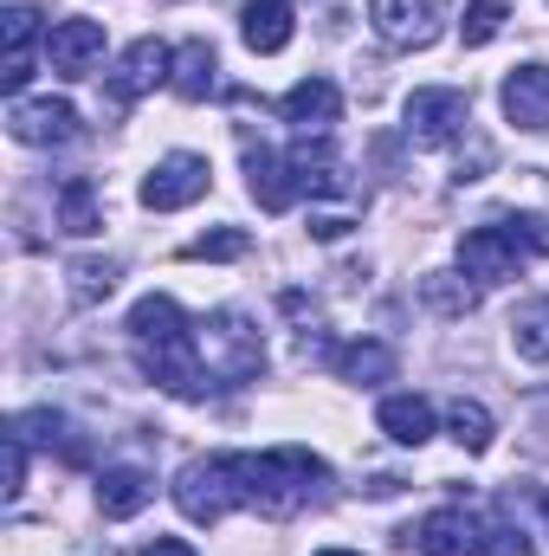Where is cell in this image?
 Returning <instances> with one entry per match:
<instances>
[{
	"instance_id": "27",
	"label": "cell",
	"mask_w": 549,
	"mask_h": 556,
	"mask_svg": "<svg viewBox=\"0 0 549 556\" xmlns=\"http://www.w3.org/2000/svg\"><path fill=\"white\" fill-rule=\"evenodd\" d=\"M446 433H452L465 453H485L498 427H491V408H478V402H452V408H446Z\"/></svg>"
},
{
	"instance_id": "37",
	"label": "cell",
	"mask_w": 549,
	"mask_h": 556,
	"mask_svg": "<svg viewBox=\"0 0 549 556\" xmlns=\"http://www.w3.org/2000/svg\"><path fill=\"white\" fill-rule=\"evenodd\" d=\"M323 556H356V551H323Z\"/></svg>"
},
{
	"instance_id": "6",
	"label": "cell",
	"mask_w": 549,
	"mask_h": 556,
	"mask_svg": "<svg viewBox=\"0 0 549 556\" xmlns=\"http://www.w3.org/2000/svg\"><path fill=\"white\" fill-rule=\"evenodd\" d=\"M207 188H214V168H207V155H188V149H175V155H162V162L142 175V207H155V214H175V207H194Z\"/></svg>"
},
{
	"instance_id": "19",
	"label": "cell",
	"mask_w": 549,
	"mask_h": 556,
	"mask_svg": "<svg viewBox=\"0 0 549 556\" xmlns=\"http://www.w3.org/2000/svg\"><path fill=\"white\" fill-rule=\"evenodd\" d=\"M291 33H297V20H291V7L284 0H246V13H240V39L253 46V52H284L291 46Z\"/></svg>"
},
{
	"instance_id": "1",
	"label": "cell",
	"mask_w": 549,
	"mask_h": 556,
	"mask_svg": "<svg viewBox=\"0 0 549 556\" xmlns=\"http://www.w3.org/2000/svg\"><path fill=\"white\" fill-rule=\"evenodd\" d=\"M130 343H137L142 376H149L155 389H168L175 402L214 395V382H207V369H201V350H194V324H188V311H181L168 291L137 298V311H130Z\"/></svg>"
},
{
	"instance_id": "13",
	"label": "cell",
	"mask_w": 549,
	"mask_h": 556,
	"mask_svg": "<svg viewBox=\"0 0 549 556\" xmlns=\"http://www.w3.org/2000/svg\"><path fill=\"white\" fill-rule=\"evenodd\" d=\"M46 59H52L59 78H85V72L104 59V26H98V20H59V26L46 33Z\"/></svg>"
},
{
	"instance_id": "15",
	"label": "cell",
	"mask_w": 549,
	"mask_h": 556,
	"mask_svg": "<svg viewBox=\"0 0 549 556\" xmlns=\"http://www.w3.org/2000/svg\"><path fill=\"white\" fill-rule=\"evenodd\" d=\"M246 188H253V201H259L266 214H284V207L297 201L291 162H284V155H272L266 142H246Z\"/></svg>"
},
{
	"instance_id": "14",
	"label": "cell",
	"mask_w": 549,
	"mask_h": 556,
	"mask_svg": "<svg viewBox=\"0 0 549 556\" xmlns=\"http://www.w3.org/2000/svg\"><path fill=\"white\" fill-rule=\"evenodd\" d=\"M284 162H291V181H297V194H336L343 188V162H336V149H330V130H304V137L284 149Z\"/></svg>"
},
{
	"instance_id": "10",
	"label": "cell",
	"mask_w": 549,
	"mask_h": 556,
	"mask_svg": "<svg viewBox=\"0 0 549 556\" xmlns=\"http://www.w3.org/2000/svg\"><path fill=\"white\" fill-rule=\"evenodd\" d=\"M175 78V52L162 46V39H137L124 59H117V72H111V104L124 111V104H137L142 91H155V85H168Z\"/></svg>"
},
{
	"instance_id": "8",
	"label": "cell",
	"mask_w": 549,
	"mask_h": 556,
	"mask_svg": "<svg viewBox=\"0 0 549 556\" xmlns=\"http://www.w3.org/2000/svg\"><path fill=\"white\" fill-rule=\"evenodd\" d=\"M472 124V98L459 91V85H420L408 98V137L413 142H452L459 130Z\"/></svg>"
},
{
	"instance_id": "38",
	"label": "cell",
	"mask_w": 549,
	"mask_h": 556,
	"mask_svg": "<svg viewBox=\"0 0 549 556\" xmlns=\"http://www.w3.org/2000/svg\"><path fill=\"white\" fill-rule=\"evenodd\" d=\"M544 518H549V492H544Z\"/></svg>"
},
{
	"instance_id": "3",
	"label": "cell",
	"mask_w": 549,
	"mask_h": 556,
	"mask_svg": "<svg viewBox=\"0 0 549 556\" xmlns=\"http://www.w3.org/2000/svg\"><path fill=\"white\" fill-rule=\"evenodd\" d=\"M544 253H549V220H537V214H491L485 227H465V240H459V266L478 285H505Z\"/></svg>"
},
{
	"instance_id": "31",
	"label": "cell",
	"mask_w": 549,
	"mask_h": 556,
	"mask_svg": "<svg viewBox=\"0 0 549 556\" xmlns=\"http://www.w3.org/2000/svg\"><path fill=\"white\" fill-rule=\"evenodd\" d=\"M0 33H7V59H13V52H33L39 13H33V7H7V13H0Z\"/></svg>"
},
{
	"instance_id": "30",
	"label": "cell",
	"mask_w": 549,
	"mask_h": 556,
	"mask_svg": "<svg viewBox=\"0 0 549 556\" xmlns=\"http://www.w3.org/2000/svg\"><path fill=\"white\" fill-rule=\"evenodd\" d=\"M478 556H537V544L524 538V525H485V538H478Z\"/></svg>"
},
{
	"instance_id": "2",
	"label": "cell",
	"mask_w": 549,
	"mask_h": 556,
	"mask_svg": "<svg viewBox=\"0 0 549 556\" xmlns=\"http://www.w3.org/2000/svg\"><path fill=\"white\" fill-rule=\"evenodd\" d=\"M233 479H240V505L266 511V518H291L310 505V492L330 479V466L310 446H272V453H233Z\"/></svg>"
},
{
	"instance_id": "9",
	"label": "cell",
	"mask_w": 549,
	"mask_h": 556,
	"mask_svg": "<svg viewBox=\"0 0 549 556\" xmlns=\"http://www.w3.org/2000/svg\"><path fill=\"white\" fill-rule=\"evenodd\" d=\"M7 130L26 149H59V142L78 137V111L65 98H13L7 104Z\"/></svg>"
},
{
	"instance_id": "23",
	"label": "cell",
	"mask_w": 549,
	"mask_h": 556,
	"mask_svg": "<svg viewBox=\"0 0 549 556\" xmlns=\"http://www.w3.org/2000/svg\"><path fill=\"white\" fill-rule=\"evenodd\" d=\"M336 376H343V382H362V389L395 382V350H388V343H343V350H336Z\"/></svg>"
},
{
	"instance_id": "35",
	"label": "cell",
	"mask_w": 549,
	"mask_h": 556,
	"mask_svg": "<svg viewBox=\"0 0 549 556\" xmlns=\"http://www.w3.org/2000/svg\"><path fill=\"white\" fill-rule=\"evenodd\" d=\"M26 78H33V52H13V59H7V72H0V91H7V98H20V91H26Z\"/></svg>"
},
{
	"instance_id": "33",
	"label": "cell",
	"mask_w": 549,
	"mask_h": 556,
	"mask_svg": "<svg viewBox=\"0 0 549 556\" xmlns=\"http://www.w3.org/2000/svg\"><path fill=\"white\" fill-rule=\"evenodd\" d=\"M20 485H26V440L7 427V498H20Z\"/></svg>"
},
{
	"instance_id": "17",
	"label": "cell",
	"mask_w": 549,
	"mask_h": 556,
	"mask_svg": "<svg viewBox=\"0 0 549 556\" xmlns=\"http://www.w3.org/2000/svg\"><path fill=\"white\" fill-rule=\"evenodd\" d=\"M149 498H155V479L142 466H104L98 472V511L104 518H137Z\"/></svg>"
},
{
	"instance_id": "36",
	"label": "cell",
	"mask_w": 549,
	"mask_h": 556,
	"mask_svg": "<svg viewBox=\"0 0 549 556\" xmlns=\"http://www.w3.org/2000/svg\"><path fill=\"white\" fill-rule=\"evenodd\" d=\"M142 556H201V551H188L181 538H155V544H149V551H142Z\"/></svg>"
},
{
	"instance_id": "12",
	"label": "cell",
	"mask_w": 549,
	"mask_h": 556,
	"mask_svg": "<svg viewBox=\"0 0 549 556\" xmlns=\"http://www.w3.org/2000/svg\"><path fill=\"white\" fill-rule=\"evenodd\" d=\"M478 538H485V531L472 525L465 505H439V511H426L408 531V544L420 556H478Z\"/></svg>"
},
{
	"instance_id": "25",
	"label": "cell",
	"mask_w": 549,
	"mask_h": 556,
	"mask_svg": "<svg viewBox=\"0 0 549 556\" xmlns=\"http://www.w3.org/2000/svg\"><path fill=\"white\" fill-rule=\"evenodd\" d=\"M420 298H426L439 317H465V311L478 304V285H465L459 273H426L420 278Z\"/></svg>"
},
{
	"instance_id": "24",
	"label": "cell",
	"mask_w": 549,
	"mask_h": 556,
	"mask_svg": "<svg viewBox=\"0 0 549 556\" xmlns=\"http://www.w3.org/2000/svg\"><path fill=\"white\" fill-rule=\"evenodd\" d=\"M511 350H518L524 363H549V291L531 298V304L511 317Z\"/></svg>"
},
{
	"instance_id": "20",
	"label": "cell",
	"mask_w": 549,
	"mask_h": 556,
	"mask_svg": "<svg viewBox=\"0 0 549 556\" xmlns=\"http://www.w3.org/2000/svg\"><path fill=\"white\" fill-rule=\"evenodd\" d=\"M13 433H20L26 446H59V453H65L72 466H85V459H91V446H85V440L72 433V420H65V415H52V408H33V415H13Z\"/></svg>"
},
{
	"instance_id": "7",
	"label": "cell",
	"mask_w": 549,
	"mask_h": 556,
	"mask_svg": "<svg viewBox=\"0 0 549 556\" xmlns=\"http://www.w3.org/2000/svg\"><path fill=\"white\" fill-rule=\"evenodd\" d=\"M369 26L401 52H426L446 33V0H369Z\"/></svg>"
},
{
	"instance_id": "32",
	"label": "cell",
	"mask_w": 549,
	"mask_h": 556,
	"mask_svg": "<svg viewBox=\"0 0 549 556\" xmlns=\"http://www.w3.org/2000/svg\"><path fill=\"white\" fill-rule=\"evenodd\" d=\"M356 214H362L356 201H343V207H317V214H310V233H317V240H336V233L356 227Z\"/></svg>"
},
{
	"instance_id": "34",
	"label": "cell",
	"mask_w": 549,
	"mask_h": 556,
	"mask_svg": "<svg viewBox=\"0 0 549 556\" xmlns=\"http://www.w3.org/2000/svg\"><path fill=\"white\" fill-rule=\"evenodd\" d=\"M485 168H491V142H485V137H472V149L459 155V168H452V175H459V181H478Z\"/></svg>"
},
{
	"instance_id": "11",
	"label": "cell",
	"mask_w": 549,
	"mask_h": 556,
	"mask_svg": "<svg viewBox=\"0 0 549 556\" xmlns=\"http://www.w3.org/2000/svg\"><path fill=\"white\" fill-rule=\"evenodd\" d=\"M498 104H505V117L518 124V130H531V137H544L549 130V65H518V72H505V85H498Z\"/></svg>"
},
{
	"instance_id": "4",
	"label": "cell",
	"mask_w": 549,
	"mask_h": 556,
	"mask_svg": "<svg viewBox=\"0 0 549 556\" xmlns=\"http://www.w3.org/2000/svg\"><path fill=\"white\" fill-rule=\"evenodd\" d=\"M194 350H201V369L214 389H240V382H259L266 369V343L259 330L246 324V311H214L194 324Z\"/></svg>"
},
{
	"instance_id": "22",
	"label": "cell",
	"mask_w": 549,
	"mask_h": 556,
	"mask_svg": "<svg viewBox=\"0 0 549 556\" xmlns=\"http://www.w3.org/2000/svg\"><path fill=\"white\" fill-rule=\"evenodd\" d=\"M59 227H65L72 240H91V233L104 227V207H98V188H91L85 175H72V181L59 188Z\"/></svg>"
},
{
	"instance_id": "16",
	"label": "cell",
	"mask_w": 549,
	"mask_h": 556,
	"mask_svg": "<svg viewBox=\"0 0 549 556\" xmlns=\"http://www.w3.org/2000/svg\"><path fill=\"white\" fill-rule=\"evenodd\" d=\"M278 111H284L297 130H330V124L343 117V91H336L330 78H304V85H291V91L278 98Z\"/></svg>"
},
{
	"instance_id": "29",
	"label": "cell",
	"mask_w": 549,
	"mask_h": 556,
	"mask_svg": "<svg viewBox=\"0 0 549 556\" xmlns=\"http://www.w3.org/2000/svg\"><path fill=\"white\" fill-rule=\"evenodd\" d=\"M498 33H505V0H472L465 20H459V39L465 46H491Z\"/></svg>"
},
{
	"instance_id": "21",
	"label": "cell",
	"mask_w": 549,
	"mask_h": 556,
	"mask_svg": "<svg viewBox=\"0 0 549 556\" xmlns=\"http://www.w3.org/2000/svg\"><path fill=\"white\" fill-rule=\"evenodd\" d=\"M375 420H382V433H388L395 446H426V440H433V402H426V395H388Z\"/></svg>"
},
{
	"instance_id": "18",
	"label": "cell",
	"mask_w": 549,
	"mask_h": 556,
	"mask_svg": "<svg viewBox=\"0 0 549 556\" xmlns=\"http://www.w3.org/2000/svg\"><path fill=\"white\" fill-rule=\"evenodd\" d=\"M175 98H188V104H201V98H214V85H220V52H214V39H188L181 52H175Z\"/></svg>"
},
{
	"instance_id": "5",
	"label": "cell",
	"mask_w": 549,
	"mask_h": 556,
	"mask_svg": "<svg viewBox=\"0 0 549 556\" xmlns=\"http://www.w3.org/2000/svg\"><path fill=\"white\" fill-rule=\"evenodd\" d=\"M175 505L188 525H220L227 511H240V479H233V453H207L188 459L175 472Z\"/></svg>"
},
{
	"instance_id": "28",
	"label": "cell",
	"mask_w": 549,
	"mask_h": 556,
	"mask_svg": "<svg viewBox=\"0 0 549 556\" xmlns=\"http://www.w3.org/2000/svg\"><path fill=\"white\" fill-rule=\"evenodd\" d=\"M72 298L78 304H98V298H111L117 291V278H124V266L117 260H72Z\"/></svg>"
},
{
	"instance_id": "26",
	"label": "cell",
	"mask_w": 549,
	"mask_h": 556,
	"mask_svg": "<svg viewBox=\"0 0 549 556\" xmlns=\"http://www.w3.org/2000/svg\"><path fill=\"white\" fill-rule=\"evenodd\" d=\"M246 253H253V240L240 227H214V233L181 247V260H194V266H227V260H246Z\"/></svg>"
}]
</instances>
